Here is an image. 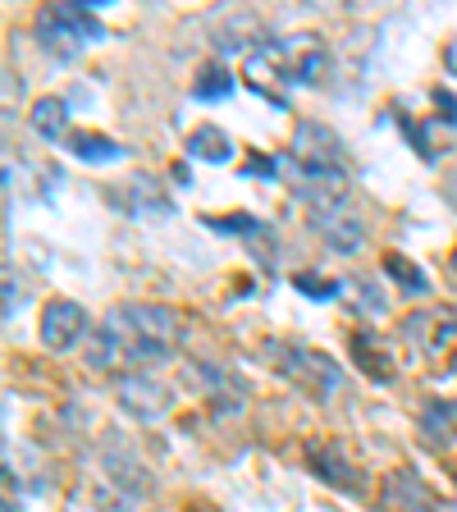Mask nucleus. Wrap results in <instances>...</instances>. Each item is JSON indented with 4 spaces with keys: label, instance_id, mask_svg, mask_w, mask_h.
Segmentation results:
<instances>
[{
    "label": "nucleus",
    "instance_id": "f257e3e1",
    "mask_svg": "<svg viewBox=\"0 0 457 512\" xmlns=\"http://www.w3.org/2000/svg\"><path fill=\"white\" fill-rule=\"evenodd\" d=\"M188 339V320L174 307H151V302H128L115 307L92 334L87 366L92 371H133L147 375L165 366Z\"/></svg>",
    "mask_w": 457,
    "mask_h": 512
},
{
    "label": "nucleus",
    "instance_id": "f03ea898",
    "mask_svg": "<svg viewBox=\"0 0 457 512\" xmlns=\"http://www.w3.org/2000/svg\"><path fill=\"white\" fill-rule=\"evenodd\" d=\"M101 37H106V28H101L92 5L69 0V5H46L37 14V42H42V51L60 55V60H74L83 46H96Z\"/></svg>",
    "mask_w": 457,
    "mask_h": 512
},
{
    "label": "nucleus",
    "instance_id": "7ed1b4c3",
    "mask_svg": "<svg viewBox=\"0 0 457 512\" xmlns=\"http://www.w3.org/2000/svg\"><path fill=\"white\" fill-rule=\"evenodd\" d=\"M266 357L275 362L279 375H288L293 384H302L311 398H330L343 384V371L334 357L316 348H302V343H266Z\"/></svg>",
    "mask_w": 457,
    "mask_h": 512
},
{
    "label": "nucleus",
    "instance_id": "20e7f679",
    "mask_svg": "<svg viewBox=\"0 0 457 512\" xmlns=\"http://www.w3.org/2000/svg\"><path fill=\"white\" fill-rule=\"evenodd\" d=\"M288 170H311V174H348V151H343L339 133L325 124H298L293 151L284 160Z\"/></svg>",
    "mask_w": 457,
    "mask_h": 512
},
{
    "label": "nucleus",
    "instance_id": "39448f33",
    "mask_svg": "<svg viewBox=\"0 0 457 512\" xmlns=\"http://www.w3.org/2000/svg\"><path fill=\"white\" fill-rule=\"evenodd\" d=\"M307 467H311V476L316 480H325L330 490H339V494H366V485H362V471H357V462L348 458V448L343 444H334V439H307Z\"/></svg>",
    "mask_w": 457,
    "mask_h": 512
},
{
    "label": "nucleus",
    "instance_id": "423d86ee",
    "mask_svg": "<svg viewBox=\"0 0 457 512\" xmlns=\"http://www.w3.org/2000/svg\"><path fill=\"white\" fill-rule=\"evenodd\" d=\"M87 330H92V316H87V307H78V302H69V298L46 302V311H42V343L51 352L78 348Z\"/></svg>",
    "mask_w": 457,
    "mask_h": 512
},
{
    "label": "nucleus",
    "instance_id": "0eeeda50",
    "mask_svg": "<svg viewBox=\"0 0 457 512\" xmlns=\"http://www.w3.org/2000/svg\"><path fill=\"white\" fill-rule=\"evenodd\" d=\"M403 330H407V339H412L416 348L435 357V352H444V348H453L457 343V311L426 307V311H416V316H407Z\"/></svg>",
    "mask_w": 457,
    "mask_h": 512
},
{
    "label": "nucleus",
    "instance_id": "6e6552de",
    "mask_svg": "<svg viewBox=\"0 0 457 512\" xmlns=\"http://www.w3.org/2000/svg\"><path fill=\"white\" fill-rule=\"evenodd\" d=\"M243 78H247L252 92H261L266 101H275V106H284V87L293 83V78H288L284 55H279V46H256V51L247 55Z\"/></svg>",
    "mask_w": 457,
    "mask_h": 512
},
{
    "label": "nucleus",
    "instance_id": "1a4fd4ad",
    "mask_svg": "<svg viewBox=\"0 0 457 512\" xmlns=\"http://www.w3.org/2000/svg\"><path fill=\"white\" fill-rule=\"evenodd\" d=\"M279 55H284L293 83H320L325 69H330V51H325V42H320V37H307V32L279 42Z\"/></svg>",
    "mask_w": 457,
    "mask_h": 512
},
{
    "label": "nucleus",
    "instance_id": "9d476101",
    "mask_svg": "<svg viewBox=\"0 0 457 512\" xmlns=\"http://www.w3.org/2000/svg\"><path fill=\"white\" fill-rule=\"evenodd\" d=\"M311 224H316V234L325 238V243L334 247V252H357V247L366 243V229L357 215H348V206H339V211H325V215H311Z\"/></svg>",
    "mask_w": 457,
    "mask_h": 512
},
{
    "label": "nucleus",
    "instance_id": "9b49d317",
    "mask_svg": "<svg viewBox=\"0 0 457 512\" xmlns=\"http://www.w3.org/2000/svg\"><path fill=\"white\" fill-rule=\"evenodd\" d=\"M348 352H352V362H357V371H366L371 380H394V357L384 352L380 339H371V334H352Z\"/></svg>",
    "mask_w": 457,
    "mask_h": 512
},
{
    "label": "nucleus",
    "instance_id": "f8f14e48",
    "mask_svg": "<svg viewBox=\"0 0 457 512\" xmlns=\"http://www.w3.org/2000/svg\"><path fill=\"white\" fill-rule=\"evenodd\" d=\"M119 394H124V407H133V416H147V421H151V416H160V412H165V403H170V398H165V389H160L151 375H133Z\"/></svg>",
    "mask_w": 457,
    "mask_h": 512
},
{
    "label": "nucleus",
    "instance_id": "ddd939ff",
    "mask_svg": "<svg viewBox=\"0 0 457 512\" xmlns=\"http://www.w3.org/2000/svg\"><path fill=\"white\" fill-rule=\"evenodd\" d=\"M28 119L46 142H55V138H64V128H69V106H64L60 96H42V101H32Z\"/></svg>",
    "mask_w": 457,
    "mask_h": 512
},
{
    "label": "nucleus",
    "instance_id": "4468645a",
    "mask_svg": "<svg viewBox=\"0 0 457 512\" xmlns=\"http://www.w3.org/2000/svg\"><path fill=\"white\" fill-rule=\"evenodd\" d=\"M69 151H74L78 160H87V165H110V160H119V142L106 138V133H69Z\"/></svg>",
    "mask_w": 457,
    "mask_h": 512
},
{
    "label": "nucleus",
    "instance_id": "2eb2a0df",
    "mask_svg": "<svg viewBox=\"0 0 457 512\" xmlns=\"http://www.w3.org/2000/svg\"><path fill=\"white\" fill-rule=\"evenodd\" d=\"M384 275L394 279V284L403 288V293H412V298H426V293H430V279H426V270H421V266H412V261H407V256H398V252H389V256H384Z\"/></svg>",
    "mask_w": 457,
    "mask_h": 512
},
{
    "label": "nucleus",
    "instance_id": "dca6fc26",
    "mask_svg": "<svg viewBox=\"0 0 457 512\" xmlns=\"http://www.w3.org/2000/svg\"><path fill=\"white\" fill-rule=\"evenodd\" d=\"M188 151H192L197 160H211V165H224V160H229V151H234V142L224 138V133H220L215 124H202L197 133H192Z\"/></svg>",
    "mask_w": 457,
    "mask_h": 512
},
{
    "label": "nucleus",
    "instance_id": "f3484780",
    "mask_svg": "<svg viewBox=\"0 0 457 512\" xmlns=\"http://www.w3.org/2000/svg\"><path fill=\"white\" fill-rule=\"evenodd\" d=\"M421 430H426L435 444H444V439L457 430V403H430L426 416H421Z\"/></svg>",
    "mask_w": 457,
    "mask_h": 512
},
{
    "label": "nucleus",
    "instance_id": "a211bd4d",
    "mask_svg": "<svg viewBox=\"0 0 457 512\" xmlns=\"http://www.w3.org/2000/svg\"><path fill=\"white\" fill-rule=\"evenodd\" d=\"M229 92H234V78L224 74V69H202L197 83H192V96H197V101H224Z\"/></svg>",
    "mask_w": 457,
    "mask_h": 512
},
{
    "label": "nucleus",
    "instance_id": "6ab92c4d",
    "mask_svg": "<svg viewBox=\"0 0 457 512\" xmlns=\"http://www.w3.org/2000/svg\"><path fill=\"white\" fill-rule=\"evenodd\" d=\"M293 284H298V293H311V298H316V302H325V298H339V293H343V284H339V279L307 275V270H302V275H293Z\"/></svg>",
    "mask_w": 457,
    "mask_h": 512
},
{
    "label": "nucleus",
    "instance_id": "aec40b11",
    "mask_svg": "<svg viewBox=\"0 0 457 512\" xmlns=\"http://www.w3.org/2000/svg\"><path fill=\"white\" fill-rule=\"evenodd\" d=\"M215 229H224V234H243V238H261L266 229L252 220V215H224V220H211Z\"/></svg>",
    "mask_w": 457,
    "mask_h": 512
},
{
    "label": "nucleus",
    "instance_id": "412c9836",
    "mask_svg": "<svg viewBox=\"0 0 457 512\" xmlns=\"http://www.w3.org/2000/svg\"><path fill=\"white\" fill-rule=\"evenodd\" d=\"M435 106L444 110V119H448V124H457V101L444 92V87H439V92H435Z\"/></svg>",
    "mask_w": 457,
    "mask_h": 512
},
{
    "label": "nucleus",
    "instance_id": "4be33fe9",
    "mask_svg": "<svg viewBox=\"0 0 457 512\" xmlns=\"http://www.w3.org/2000/svg\"><path fill=\"white\" fill-rule=\"evenodd\" d=\"M444 64H448V69H453V74H457V42H448V46H444Z\"/></svg>",
    "mask_w": 457,
    "mask_h": 512
},
{
    "label": "nucleus",
    "instance_id": "5701e85b",
    "mask_svg": "<svg viewBox=\"0 0 457 512\" xmlns=\"http://www.w3.org/2000/svg\"><path fill=\"white\" fill-rule=\"evenodd\" d=\"M5 512H23V508H14V503H5Z\"/></svg>",
    "mask_w": 457,
    "mask_h": 512
}]
</instances>
